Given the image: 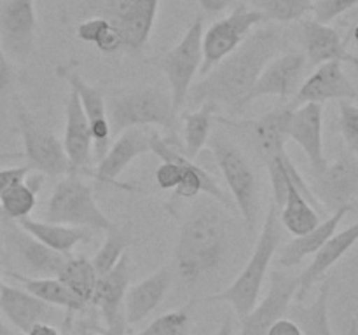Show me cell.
Listing matches in <instances>:
<instances>
[{"instance_id": "43", "label": "cell", "mask_w": 358, "mask_h": 335, "mask_svg": "<svg viewBox=\"0 0 358 335\" xmlns=\"http://www.w3.org/2000/svg\"><path fill=\"white\" fill-rule=\"evenodd\" d=\"M31 171V168L28 166H16V168H6V170H0V195L10 187V185L17 184V181H23L28 177V173Z\"/></svg>"}, {"instance_id": "48", "label": "cell", "mask_w": 358, "mask_h": 335, "mask_svg": "<svg viewBox=\"0 0 358 335\" xmlns=\"http://www.w3.org/2000/svg\"><path fill=\"white\" fill-rule=\"evenodd\" d=\"M126 328H128V325H126V320H121L119 323L112 325V327L98 328V330L94 332L93 335H126Z\"/></svg>"}, {"instance_id": "24", "label": "cell", "mask_w": 358, "mask_h": 335, "mask_svg": "<svg viewBox=\"0 0 358 335\" xmlns=\"http://www.w3.org/2000/svg\"><path fill=\"white\" fill-rule=\"evenodd\" d=\"M301 28H303L304 56L311 66H318L327 61L352 63L358 66V56L352 54L346 49L345 42L336 28L318 23L315 20H304L301 23Z\"/></svg>"}, {"instance_id": "7", "label": "cell", "mask_w": 358, "mask_h": 335, "mask_svg": "<svg viewBox=\"0 0 358 335\" xmlns=\"http://www.w3.org/2000/svg\"><path fill=\"white\" fill-rule=\"evenodd\" d=\"M203 31H205V20L199 14L189 24L180 42L152 61L157 66V70H161L166 77L171 101H173V107L177 112H180V108L187 101L192 80L201 68Z\"/></svg>"}, {"instance_id": "56", "label": "cell", "mask_w": 358, "mask_h": 335, "mask_svg": "<svg viewBox=\"0 0 358 335\" xmlns=\"http://www.w3.org/2000/svg\"><path fill=\"white\" fill-rule=\"evenodd\" d=\"M0 250H2V244H0Z\"/></svg>"}, {"instance_id": "52", "label": "cell", "mask_w": 358, "mask_h": 335, "mask_svg": "<svg viewBox=\"0 0 358 335\" xmlns=\"http://www.w3.org/2000/svg\"><path fill=\"white\" fill-rule=\"evenodd\" d=\"M0 335H16L6 323H3L2 316H0Z\"/></svg>"}, {"instance_id": "6", "label": "cell", "mask_w": 358, "mask_h": 335, "mask_svg": "<svg viewBox=\"0 0 358 335\" xmlns=\"http://www.w3.org/2000/svg\"><path fill=\"white\" fill-rule=\"evenodd\" d=\"M208 147L229 187L233 202L236 204L240 215L243 216L248 232H254L257 229L259 218V192L257 177H255L250 161L236 143L220 133L210 136Z\"/></svg>"}, {"instance_id": "42", "label": "cell", "mask_w": 358, "mask_h": 335, "mask_svg": "<svg viewBox=\"0 0 358 335\" xmlns=\"http://www.w3.org/2000/svg\"><path fill=\"white\" fill-rule=\"evenodd\" d=\"M182 168L175 161H161L156 170V181L163 191H175L180 184Z\"/></svg>"}, {"instance_id": "20", "label": "cell", "mask_w": 358, "mask_h": 335, "mask_svg": "<svg viewBox=\"0 0 358 335\" xmlns=\"http://www.w3.org/2000/svg\"><path fill=\"white\" fill-rule=\"evenodd\" d=\"M289 140L303 149L313 173L327 168L324 152V107L322 103H304L294 108L289 126Z\"/></svg>"}, {"instance_id": "47", "label": "cell", "mask_w": 358, "mask_h": 335, "mask_svg": "<svg viewBox=\"0 0 358 335\" xmlns=\"http://www.w3.org/2000/svg\"><path fill=\"white\" fill-rule=\"evenodd\" d=\"M201 9L208 14H219L229 7L231 0H198Z\"/></svg>"}, {"instance_id": "51", "label": "cell", "mask_w": 358, "mask_h": 335, "mask_svg": "<svg viewBox=\"0 0 358 335\" xmlns=\"http://www.w3.org/2000/svg\"><path fill=\"white\" fill-rule=\"evenodd\" d=\"M20 157H23V154H16V152H0V161L20 159Z\"/></svg>"}, {"instance_id": "11", "label": "cell", "mask_w": 358, "mask_h": 335, "mask_svg": "<svg viewBox=\"0 0 358 335\" xmlns=\"http://www.w3.org/2000/svg\"><path fill=\"white\" fill-rule=\"evenodd\" d=\"M159 0H110L105 16L121 40V51L138 54L152 35Z\"/></svg>"}, {"instance_id": "30", "label": "cell", "mask_w": 358, "mask_h": 335, "mask_svg": "<svg viewBox=\"0 0 358 335\" xmlns=\"http://www.w3.org/2000/svg\"><path fill=\"white\" fill-rule=\"evenodd\" d=\"M7 276L16 279L31 295L38 297L49 306L65 309L66 313L76 314L87 307L59 278H34V276H24L20 272H7Z\"/></svg>"}, {"instance_id": "13", "label": "cell", "mask_w": 358, "mask_h": 335, "mask_svg": "<svg viewBox=\"0 0 358 335\" xmlns=\"http://www.w3.org/2000/svg\"><path fill=\"white\" fill-rule=\"evenodd\" d=\"M299 288V276L282 271L269 274V292L261 304H255L247 316L240 318L241 330L238 335H266L271 325L283 318Z\"/></svg>"}, {"instance_id": "34", "label": "cell", "mask_w": 358, "mask_h": 335, "mask_svg": "<svg viewBox=\"0 0 358 335\" xmlns=\"http://www.w3.org/2000/svg\"><path fill=\"white\" fill-rule=\"evenodd\" d=\"M215 110L217 107L205 103L182 115L184 119V152L191 159H196L199 152L208 145Z\"/></svg>"}, {"instance_id": "21", "label": "cell", "mask_w": 358, "mask_h": 335, "mask_svg": "<svg viewBox=\"0 0 358 335\" xmlns=\"http://www.w3.org/2000/svg\"><path fill=\"white\" fill-rule=\"evenodd\" d=\"M59 75L69 82L70 89H73L79 96L83 110L90 122L91 136H93V152L94 159H101L110 147V121L105 98L98 87L87 84L76 70H59Z\"/></svg>"}, {"instance_id": "16", "label": "cell", "mask_w": 358, "mask_h": 335, "mask_svg": "<svg viewBox=\"0 0 358 335\" xmlns=\"http://www.w3.org/2000/svg\"><path fill=\"white\" fill-rule=\"evenodd\" d=\"M0 222L3 223V239L7 246L16 253L34 278H58L69 255L45 246L14 220L0 218Z\"/></svg>"}, {"instance_id": "3", "label": "cell", "mask_w": 358, "mask_h": 335, "mask_svg": "<svg viewBox=\"0 0 358 335\" xmlns=\"http://www.w3.org/2000/svg\"><path fill=\"white\" fill-rule=\"evenodd\" d=\"M280 239H282V232H280L278 225V208L271 202L268 213H266V220L262 223L257 243H255L254 251H252L243 271L224 292L213 293L212 297L206 299V302H226L233 307L238 318L247 316L257 304L269 264L278 251Z\"/></svg>"}, {"instance_id": "10", "label": "cell", "mask_w": 358, "mask_h": 335, "mask_svg": "<svg viewBox=\"0 0 358 335\" xmlns=\"http://www.w3.org/2000/svg\"><path fill=\"white\" fill-rule=\"evenodd\" d=\"M150 152L161 161H175L182 168L180 184L175 188V194L182 199H194L196 195L206 194L215 199L226 208H233L234 202L219 187L215 178L194 163V159L184 152L173 136H161L159 133L150 131Z\"/></svg>"}, {"instance_id": "46", "label": "cell", "mask_w": 358, "mask_h": 335, "mask_svg": "<svg viewBox=\"0 0 358 335\" xmlns=\"http://www.w3.org/2000/svg\"><path fill=\"white\" fill-rule=\"evenodd\" d=\"M63 330L69 332L70 335H93L94 332L98 330V327H91L87 321H79V323L73 327L72 323V318L66 316L65 318V323H63Z\"/></svg>"}, {"instance_id": "55", "label": "cell", "mask_w": 358, "mask_h": 335, "mask_svg": "<svg viewBox=\"0 0 358 335\" xmlns=\"http://www.w3.org/2000/svg\"><path fill=\"white\" fill-rule=\"evenodd\" d=\"M0 285H2V264H0Z\"/></svg>"}, {"instance_id": "5", "label": "cell", "mask_w": 358, "mask_h": 335, "mask_svg": "<svg viewBox=\"0 0 358 335\" xmlns=\"http://www.w3.org/2000/svg\"><path fill=\"white\" fill-rule=\"evenodd\" d=\"M45 220L70 227L108 232L115 223L98 206L90 184L77 173H69L55 185L45 204Z\"/></svg>"}, {"instance_id": "27", "label": "cell", "mask_w": 358, "mask_h": 335, "mask_svg": "<svg viewBox=\"0 0 358 335\" xmlns=\"http://www.w3.org/2000/svg\"><path fill=\"white\" fill-rule=\"evenodd\" d=\"M171 285V272L168 267L157 269L154 274L147 276L135 286L128 288L124 297V320L126 325H138L145 320L166 297Z\"/></svg>"}, {"instance_id": "40", "label": "cell", "mask_w": 358, "mask_h": 335, "mask_svg": "<svg viewBox=\"0 0 358 335\" xmlns=\"http://www.w3.org/2000/svg\"><path fill=\"white\" fill-rule=\"evenodd\" d=\"M339 129L348 152L358 157V107L353 101H339Z\"/></svg>"}, {"instance_id": "19", "label": "cell", "mask_w": 358, "mask_h": 335, "mask_svg": "<svg viewBox=\"0 0 358 335\" xmlns=\"http://www.w3.org/2000/svg\"><path fill=\"white\" fill-rule=\"evenodd\" d=\"M358 98L357 87L343 70L341 61H327L317 66L313 73L301 84L299 91L292 101L294 108L304 103H322L329 100H355Z\"/></svg>"}, {"instance_id": "15", "label": "cell", "mask_w": 358, "mask_h": 335, "mask_svg": "<svg viewBox=\"0 0 358 335\" xmlns=\"http://www.w3.org/2000/svg\"><path fill=\"white\" fill-rule=\"evenodd\" d=\"M310 187L325 211L334 213L341 206L352 204V199L358 195V157L345 154L327 164L322 173H315Z\"/></svg>"}, {"instance_id": "2", "label": "cell", "mask_w": 358, "mask_h": 335, "mask_svg": "<svg viewBox=\"0 0 358 335\" xmlns=\"http://www.w3.org/2000/svg\"><path fill=\"white\" fill-rule=\"evenodd\" d=\"M227 232L222 216L215 209H201L180 225L175 246V262L180 278L196 285L222 264Z\"/></svg>"}, {"instance_id": "29", "label": "cell", "mask_w": 358, "mask_h": 335, "mask_svg": "<svg viewBox=\"0 0 358 335\" xmlns=\"http://www.w3.org/2000/svg\"><path fill=\"white\" fill-rule=\"evenodd\" d=\"M20 227H23L27 232L37 237L45 246L52 248L55 251H59L63 255H72V250L80 243H87L91 239L93 230L84 229V227H70L63 223H52L44 220H35L31 216L17 220Z\"/></svg>"}, {"instance_id": "14", "label": "cell", "mask_w": 358, "mask_h": 335, "mask_svg": "<svg viewBox=\"0 0 358 335\" xmlns=\"http://www.w3.org/2000/svg\"><path fill=\"white\" fill-rule=\"evenodd\" d=\"M35 0H7L0 9V44L9 58L24 61L35 47Z\"/></svg>"}, {"instance_id": "23", "label": "cell", "mask_w": 358, "mask_h": 335, "mask_svg": "<svg viewBox=\"0 0 358 335\" xmlns=\"http://www.w3.org/2000/svg\"><path fill=\"white\" fill-rule=\"evenodd\" d=\"M129 288V258L122 255L121 260L108 272L98 276L94 293L91 297V306L98 307L105 325L119 323L124 320V297Z\"/></svg>"}, {"instance_id": "35", "label": "cell", "mask_w": 358, "mask_h": 335, "mask_svg": "<svg viewBox=\"0 0 358 335\" xmlns=\"http://www.w3.org/2000/svg\"><path fill=\"white\" fill-rule=\"evenodd\" d=\"M58 278L86 306H91V297H93L94 286H96L98 281V274L93 267V262L87 260L86 257H72V255H69Z\"/></svg>"}, {"instance_id": "53", "label": "cell", "mask_w": 358, "mask_h": 335, "mask_svg": "<svg viewBox=\"0 0 358 335\" xmlns=\"http://www.w3.org/2000/svg\"><path fill=\"white\" fill-rule=\"evenodd\" d=\"M346 335H358V321L357 320H352V323H350V328H348V332H346Z\"/></svg>"}, {"instance_id": "4", "label": "cell", "mask_w": 358, "mask_h": 335, "mask_svg": "<svg viewBox=\"0 0 358 335\" xmlns=\"http://www.w3.org/2000/svg\"><path fill=\"white\" fill-rule=\"evenodd\" d=\"M112 133L131 128H164L173 133L178 112L175 110L170 91L161 87H138L124 91L110 100L107 107Z\"/></svg>"}, {"instance_id": "22", "label": "cell", "mask_w": 358, "mask_h": 335, "mask_svg": "<svg viewBox=\"0 0 358 335\" xmlns=\"http://www.w3.org/2000/svg\"><path fill=\"white\" fill-rule=\"evenodd\" d=\"M56 309L27 290L2 283L0 285V313L23 334L34 325L51 323L56 318Z\"/></svg>"}, {"instance_id": "1", "label": "cell", "mask_w": 358, "mask_h": 335, "mask_svg": "<svg viewBox=\"0 0 358 335\" xmlns=\"http://www.w3.org/2000/svg\"><path fill=\"white\" fill-rule=\"evenodd\" d=\"M283 34L266 24L252 31L238 49L217 63L198 84H192L185 103L192 108L210 103L233 112L245 110V98L271 59L282 52Z\"/></svg>"}, {"instance_id": "17", "label": "cell", "mask_w": 358, "mask_h": 335, "mask_svg": "<svg viewBox=\"0 0 358 335\" xmlns=\"http://www.w3.org/2000/svg\"><path fill=\"white\" fill-rule=\"evenodd\" d=\"M150 152V131L147 128H131L119 133L117 140L108 147L105 156L98 159L96 170H93V178L100 184H110L124 191H133L126 184H119L117 178L126 171V168L143 154Z\"/></svg>"}, {"instance_id": "49", "label": "cell", "mask_w": 358, "mask_h": 335, "mask_svg": "<svg viewBox=\"0 0 358 335\" xmlns=\"http://www.w3.org/2000/svg\"><path fill=\"white\" fill-rule=\"evenodd\" d=\"M27 335H59V332L51 323H37L27 332Z\"/></svg>"}, {"instance_id": "26", "label": "cell", "mask_w": 358, "mask_h": 335, "mask_svg": "<svg viewBox=\"0 0 358 335\" xmlns=\"http://www.w3.org/2000/svg\"><path fill=\"white\" fill-rule=\"evenodd\" d=\"M358 243V222L346 227L341 232H334L324 246L313 255V260L299 276V288H297L296 299L297 302H303L306 293L310 292L311 286L332 267L338 260H341L350 250Z\"/></svg>"}, {"instance_id": "50", "label": "cell", "mask_w": 358, "mask_h": 335, "mask_svg": "<svg viewBox=\"0 0 358 335\" xmlns=\"http://www.w3.org/2000/svg\"><path fill=\"white\" fill-rule=\"evenodd\" d=\"M213 335H233V316H231V314L224 320V323L220 325L219 330Z\"/></svg>"}, {"instance_id": "38", "label": "cell", "mask_w": 358, "mask_h": 335, "mask_svg": "<svg viewBox=\"0 0 358 335\" xmlns=\"http://www.w3.org/2000/svg\"><path fill=\"white\" fill-rule=\"evenodd\" d=\"M105 234H107V236H105L103 243H101L96 255H94V258L91 260L98 276L110 271V269L121 260V257L126 253V248H128L129 244L128 234H126L124 230L119 229L117 225Z\"/></svg>"}, {"instance_id": "25", "label": "cell", "mask_w": 358, "mask_h": 335, "mask_svg": "<svg viewBox=\"0 0 358 335\" xmlns=\"http://www.w3.org/2000/svg\"><path fill=\"white\" fill-rule=\"evenodd\" d=\"M294 107L290 103H282L264 114L255 121L245 122L247 128H250L252 140L255 143V149L266 161L278 157L285 154V145L289 142V126L292 117Z\"/></svg>"}, {"instance_id": "18", "label": "cell", "mask_w": 358, "mask_h": 335, "mask_svg": "<svg viewBox=\"0 0 358 335\" xmlns=\"http://www.w3.org/2000/svg\"><path fill=\"white\" fill-rule=\"evenodd\" d=\"M63 149L70 163V173L93 177V136L79 96L70 89L65 105V135Z\"/></svg>"}, {"instance_id": "12", "label": "cell", "mask_w": 358, "mask_h": 335, "mask_svg": "<svg viewBox=\"0 0 358 335\" xmlns=\"http://www.w3.org/2000/svg\"><path fill=\"white\" fill-rule=\"evenodd\" d=\"M306 56L304 52H285L278 54L275 59L266 65L257 82L245 98V108L254 101L266 96H275L280 101H289L296 96L303 84L304 72H306Z\"/></svg>"}, {"instance_id": "41", "label": "cell", "mask_w": 358, "mask_h": 335, "mask_svg": "<svg viewBox=\"0 0 358 335\" xmlns=\"http://www.w3.org/2000/svg\"><path fill=\"white\" fill-rule=\"evenodd\" d=\"M355 6H358V0H315L311 13L315 14V21L329 24Z\"/></svg>"}, {"instance_id": "36", "label": "cell", "mask_w": 358, "mask_h": 335, "mask_svg": "<svg viewBox=\"0 0 358 335\" xmlns=\"http://www.w3.org/2000/svg\"><path fill=\"white\" fill-rule=\"evenodd\" d=\"M76 35L79 40L86 42V44H93L103 54L121 52L119 35L115 34V30L110 27V23H108V20L105 16H96L83 21L77 27Z\"/></svg>"}, {"instance_id": "54", "label": "cell", "mask_w": 358, "mask_h": 335, "mask_svg": "<svg viewBox=\"0 0 358 335\" xmlns=\"http://www.w3.org/2000/svg\"><path fill=\"white\" fill-rule=\"evenodd\" d=\"M353 40L358 44V24H355V28H353Z\"/></svg>"}, {"instance_id": "45", "label": "cell", "mask_w": 358, "mask_h": 335, "mask_svg": "<svg viewBox=\"0 0 358 335\" xmlns=\"http://www.w3.org/2000/svg\"><path fill=\"white\" fill-rule=\"evenodd\" d=\"M266 335H303L299 325L290 318H280L278 321L271 325Z\"/></svg>"}, {"instance_id": "28", "label": "cell", "mask_w": 358, "mask_h": 335, "mask_svg": "<svg viewBox=\"0 0 358 335\" xmlns=\"http://www.w3.org/2000/svg\"><path fill=\"white\" fill-rule=\"evenodd\" d=\"M352 209V204H345L341 208L336 209L334 213H331L329 218H325L324 222L318 223L313 230L303 234V236H296L289 244L283 246V250L278 255V264L282 267H296L301 262L304 260L310 255H315L322 246H324L325 241L332 236V234L338 230L339 223L343 222L348 211Z\"/></svg>"}, {"instance_id": "32", "label": "cell", "mask_w": 358, "mask_h": 335, "mask_svg": "<svg viewBox=\"0 0 358 335\" xmlns=\"http://www.w3.org/2000/svg\"><path fill=\"white\" fill-rule=\"evenodd\" d=\"M42 184H44V174L35 171L34 174L28 173L23 181L10 185L0 195V218L17 222L30 216L37 204V194L41 192Z\"/></svg>"}, {"instance_id": "37", "label": "cell", "mask_w": 358, "mask_h": 335, "mask_svg": "<svg viewBox=\"0 0 358 335\" xmlns=\"http://www.w3.org/2000/svg\"><path fill=\"white\" fill-rule=\"evenodd\" d=\"M250 3L262 13L266 21L292 23L311 13L315 0H250Z\"/></svg>"}, {"instance_id": "9", "label": "cell", "mask_w": 358, "mask_h": 335, "mask_svg": "<svg viewBox=\"0 0 358 335\" xmlns=\"http://www.w3.org/2000/svg\"><path fill=\"white\" fill-rule=\"evenodd\" d=\"M262 23H266V17L257 9L238 6L226 17L210 24L203 31V61L199 75H206L217 63L240 47L241 42L255 30V27Z\"/></svg>"}, {"instance_id": "39", "label": "cell", "mask_w": 358, "mask_h": 335, "mask_svg": "<svg viewBox=\"0 0 358 335\" xmlns=\"http://www.w3.org/2000/svg\"><path fill=\"white\" fill-rule=\"evenodd\" d=\"M191 306L192 304H187L180 309L156 318L152 323L147 325L143 330L135 335H189L192 325Z\"/></svg>"}, {"instance_id": "8", "label": "cell", "mask_w": 358, "mask_h": 335, "mask_svg": "<svg viewBox=\"0 0 358 335\" xmlns=\"http://www.w3.org/2000/svg\"><path fill=\"white\" fill-rule=\"evenodd\" d=\"M16 121L23 140L28 166L48 177H65L70 173L63 142L49 129H45L21 101H16Z\"/></svg>"}, {"instance_id": "33", "label": "cell", "mask_w": 358, "mask_h": 335, "mask_svg": "<svg viewBox=\"0 0 358 335\" xmlns=\"http://www.w3.org/2000/svg\"><path fill=\"white\" fill-rule=\"evenodd\" d=\"M329 295H331V279H325L320 286L317 299L311 306H290L287 313L290 320L299 325L303 335H334L329 321Z\"/></svg>"}, {"instance_id": "44", "label": "cell", "mask_w": 358, "mask_h": 335, "mask_svg": "<svg viewBox=\"0 0 358 335\" xmlns=\"http://www.w3.org/2000/svg\"><path fill=\"white\" fill-rule=\"evenodd\" d=\"M13 65H10L9 56L6 54L2 44H0V93H6V91L9 89L10 84H13Z\"/></svg>"}, {"instance_id": "31", "label": "cell", "mask_w": 358, "mask_h": 335, "mask_svg": "<svg viewBox=\"0 0 358 335\" xmlns=\"http://www.w3.org/2000/svg\"><path fill=\"white\" fill-rule=\"evenodd\" d=\"M282 156H280V161H282ZM283 170H285V168H283ZM285 177L287 198L283 206L280 208V222H282V225L285 227L292 236H303V234L313 230L315 227L322 222L320 213H318L317 209H315V206L297 191V187L292 184V180L289 178L287 171Z\"/></svg>"}]
</instances>
